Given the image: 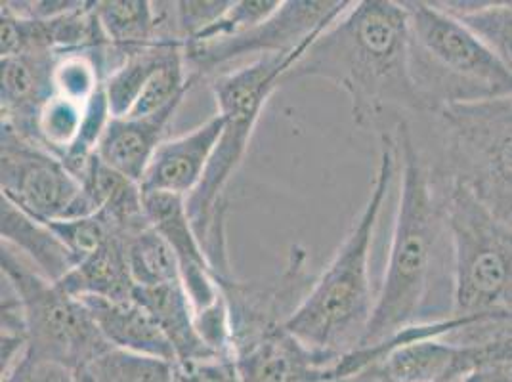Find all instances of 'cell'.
I'll use <instances>...</instances> for the list:
<instances>
[{
    "instance_id": "6da1fadb",
    "label": "cell",
    "mask_w": 512,
    "mask_h": 382,
    "mask_svg": "<svg viewBox=\"0 0 512 382\" xmlns=\"http://www.w3.org/2000/svg\"><path fill=\"white\" fill-rule=\"evenodd\" d=\"M304 79H325L342 88L352 119L362 128L379 127L388 115L428 109L413 71L404 2H352L283 77V85Z\"/></svg>"
},
{
    "instance_id": "7a4b0ae2",
    "label": "cell",
    "mask_w": 512,
    "mask_h": 382,
    "mask_svg": "<svg viewBox=\"0 0 512 382\" xmlns=\"http://www.w3.org/2000/svg\"><path fill=\"white\" fill-rule=\"evenodd\" d=\"M396 144L402 159V191L394 232L375 310L358 348H369L394 337L406 327L425 323L432 279L449 241L444 195L438 193L406 119L396 125Z\"/></svg>"
},
{
    "instance_id": "3957f363",
    "label": "cell",
    "mask_w": 512,
    "mask_h": 382,
    "mask_svg": "<svg viewBox=\"0 0 512 382\" xmlns=\"http://www.w3.org/2000/svg\"><path fill=\"white\" fill-rule=\"evenodd\" d=\"M398 163V144L392 132L381 134L379 165L360 216L325 268L299 310L287 323V331L306 348L323 358L339 361L362 344L375 310L371 295L369 258L384 199L388 197Z\"/></svg>"
},
{
    "instance_id": "277c9868",
    "label": "cell",
    "mask_w": 512,
    "mask_h": 382,
    "mask_svg": "<svg viewBox=\"0 0 512 382\" xmlns=\"http://www.w3.org/2000/svg\"><path fill=\"white\" fill-rule=\"evenodd\" d=\"M316 39L302 44L295 52L264 56L234 71H222L211 79L209 86L224 125L209 169L197 190L186 197V209L216 276L232 274L224 191L245 159L256 123L270 96L283 85V77L299 64Z\"/></svg>"
},
{
    "instance_id": "5b68a950",
    "label": "cell",
    "mask_w": 512,
    "mask_h": 382,
    "mask_svg": "<svg viewBox=\"0 0 512 382\" xmlns=\"http://www.w3.org/2000/svg\"><path fill=\"white\" fill-rule=\"evenodd\" d=\"M413 71L428 109L512 96V75L467 25L436 2H404Z\"/></svg>"
},
{
    "instance_id": "8992f818",
    "label": "cell",
    "mask_w": 512,
    "mask_h": 382,
    "mask_svg": "<svg viewBox=\"0 0 512 382\" xmlns=\"http://www.w3.org/2000/svg\"><path fill=\"white\" fill-rule=\"evenodd\" d=\"M442 195L453 262L451 316L482 325L512 321V228L453 180Z\"/></svg>"
},
{
    "instance_id": "52a82bcc",
    "label": "cell",
    "mask_w": 512,
    "mask_h": 382,
    "mask_svg": "<svg viewBox=\"0 0 512 382\" xmlns=\"http://www.w3.org/2000/svg\"><path fill=\"white\" fill-rule=\"evenodd\" d=\"M449 180L461 184L512 228V96L438 109Z\"/></svg>"
},
{
    "instance_id": "ba28073f",
    "label": "cell",
    "mask_w": 512,
    "mask_h": 382,
    "mask_svg": "<svg viewBox=\"0 0 512 382\" xmlns=\"http://www.w3.org/2000/svg\"><path fill=\"white\" fill-rule=\"evenodd\" d=\"M2 281L22 306L27 352L83 371L111 346L81 298L33 270L22 256L2 243Z\"/></svg>"
},
{
    "instance_id": "9c48e42d",
    "label": "cell",
    "mask_w": 512,
    "mask_h": 382,
    "mask_svg": "<svg viewBox=\"0 0 512 382\" xmlns=\"http://www.w3.org/2000/svg\"><path fill=\"white\" fill-rule=\"evenodd\" d=\"M0 190L2 199L44 224L92 216L64 161L8 127L0 134Z\"/></svg>"
},
{
    "instance_id": "30bf717a",
    "label": "cell",
    "mask_w": 512,
    "mask_h": 382,
    "mask_svg": "<svg viewBox=\"0 0 512 382\" xmlns=\"http://www.w3.org/2000/svg\"><path fill=\"white\" fill-rule=\"evenodd\" d=\"M352 2L329 0H287L278 12L253 29L222 41L188 44L186 64L197 81L213 79L226 65L247 56H274L295 52L302 44L316 39L329 25L337 22Z\"/></svg>"
},
{
    "instance_id": "8fae6325",
    "label": "cell",
    "mask_w": 512,
    "mask_h": 382,
    "mask_svg": "<svg viewBox=\"0 0 512 382\" xmlns=\"http://www.w3.org/2000/svg\"><path fill=\"white\" fill-rule=\"evenodd\" d=\"M232 321V344H243L264 333L287 327L302 300L316 283L310 272L308 251L293 245L283 272L270 279L239 281L234 276L216 277Z\"/></svg>"
},
{
    "instance_id": "7c38bea8",
    "label": "cell",
    "mask_w": 512,
    "mask_h": 382,
    "mask_svg": "<svg viewBox=\"0 0 512 382\" xmlns=\"http://www.w3.org/2000/svg\"><path fill=\"white\" fill-rule=\"evenodd\" d=\"M144 205L151 226L165 237L176 256L180 279L190 297L193 312L199 314L214 306L222 295L213 266L203 251V245L193 230L186 197L169 193H144Z\"/></svg>"
},
{
    "instance_id": "4fadbf2b",
    "label": "cell",
    "mask_w": 512,
    "mask_h": 382,
    "mask_svg": "<svg viewBox=\"0 0 512 382\" xmlns=\"http://www.w3.org/2000/svg\"><path fill=\"white\" fill-rule=\"evenodd\" d=\"M107 39L94 12V2L50 20H29L0 10V56L29 52H77L106 46Z\"/></svg>"
},
{
    "instance_id": "5bb4252c",
    "label": "cell",
    "mask_w": 512,
    "mask_h": 382,
    "mask_svg": "<svg viewBox=\"0 0 512 382\" xmlns=\"http://www.w3.org/2000/svg\"><path fill=\"white\" fill-rule=\"evenodd\" d=\"M234 363L241 382H331L337 361L312 352L281 327L237 344Z\"/></svg>"
},
{
    "instance_id": "9a60e30c",
    "label": "cell",
    "mask_w": 512,
    "mask_h": 382,
    "mask_svg": "<svg viewBox=\"0 0 512 382\" xmlns=\"http://www.w3.org/2000/svg\"><path fill=\"white\" fill-rule=\"evenodd\" d=\"M62 52H29L2 58L0 115L2 127L12 128L37 144V121L54 92V69Z\"/></svg>"
},
{
    "instance_id": "2e32d148",
    "label": "cell",
    "mask_w": 512,
    "mask_h": 382,
    "mask_svg": "<svg viewBox=\"0 0 512 382\" xmlns=\"http://www.w3.org/2000/svg\"><path fill=\"white\" fill-rule=\"evenodd\" d=\"M222 117L214 115L192 132L165 140L140 182L142 193H169L190 197L209 169L214 148L222 134Z\"/></svg>"
},
{
    "instance_id": "e0dca14e",
    "label": "cell",
    "mask_w": 512,
    "mask_h": 382,
    "mask_svg": "<svg viewBox=\"0 0 512 382\" xmlns=\"http://www.w3.org/2000/svg\"><path fill=\"white\" fill-rule=\"evenodd\" d=\"M180 104L182 102L172 104L171 107L148 117H113L96 151L98 157L109 169L123 174L125 178L140 186L151 157L165 142L163 136Z\"/></svg>"
},
{
    "instance_id": "ac0fdd59",
    "label": "cell",
    "mask_w": 512,
    "mask_h": 382,
    "mask_svg": "<svg viewBox=\"0 0 512 382\" xmlns=\"http://www.w3.org/2000/svg\"><path fill=\"white\" fill-rule=\"evenodd\" d=\"M88 312L111 348L176 361L174 350L150 312L132 300L83 297Z\"/></svg>"
},
{
    "instance_id": "d6986e66",
    "label": "cell",
    "mask_w": 512,
    "mask_h": 382,
    "mask_svg": "<svg viewBox=\"0 0 512 382\" xmlns=\"http://www.w3.org/2000/svg\"><path fill=\"white\" fill-rule=\"evenodd\" d=\"M134 300L142 304L150 312L151 318L155 319L169 340L180 365H193L218 358L197 333L195 312L190 297L182 287V281L157 287H136Z\"/></svg>"
},
{
    "instance_id": "ffe728a7",
    "label": "cell",
    "mask_w": 512,
    "mask_h": 382,
    "mask_svg": "<svg viewBox=\"0 0 512 382\" xmlns=\"http://www.w3.org/2000/svg\"><path fill=\"white\" fill-rule=\"evenodd\" d=\"M0 205L2 243L27 256L31 264L37 266L35 270L50 281H62L75 268V260L60 237L50 230L48 224L31 218L10 201L2 199Z\"/></svg>"
},
{
    "instance_id": "44dd1931",
    "label": "cell",
    "mask_w": 512,
    "mask_h": 382,
    "mask_svg": "<svg viewBox=\"0 0 512 382\" xmlns=\"http://www.w3.org/2000/svg\"><path fill=\"white\" fill-rule=\"evenodd\" d=\"M58 285L77 298L132 300L136 285L128 268L127 241L111 239L96 255L77 264Z\"/></svg>"
},
{
    "instance_id": "7402d4cb",
    "label": "cell",
    "mask_w": 512,
    "mask_h": 382,
    "mask_svg": "<svg viewBox=\"0 0 512 382\" xmlns=\"http://www.w3.org/2000/svg\"><path fill=\"white\" fill-rule=\"evenodd\" d=\"M94 12L107 43L125 56L151 44L163 43L157 2L104 0L94 2Z\"/></svg>"
},
{
    "instance_id": "603a6c76",
    "label": "cell",
    "mask_w": 512,
    "mask_h": 382,
    "mask_svg": "<svg viewBox=\"0 0 512 382\" xmlns=\"http://www.w3.org/2000/svg\"><path fill=\"white\" fill-rule=\"evenodd\" d=\"M180 52H184V44L163 41L128 54L127 60L107 77L104 85L111 117H127L151 77Z\"/></svg>"
},
{
    "instance_id": "cb8c5ba5",
    "label": "cell",
    "mask_w": 512,
    "mask_h": 382,
    "mask_svg": "<svg viewBox=\"0 0 512 382\" xmlns=\"http://www.w3.org/2000/svg\"><path fill=\"white\" fill-rule=\"evenodd\" d=\"M488 46L512 75V0L509 2H436Z\"/></svg>"
},
{
    "instance_id": "d4e9b609",
    "label": "cell",
    "mask_w": 512,
    "mask_h": 382,
    "mask_svg": "<svg viewBox=\"0 0 512 382\" xmlns=\"http://www.w3.org/2000/svg\"><path fill=\"white\" fill-rule=\"evenodd\" d=\"M86 371L94 382H180L178 361L109 348Z\"/></svg>"
},
{
    "instance_id": "484cf974",
    "label": "cell",
    "mask_w": 512,
    "mask_h": 382,
    "mask_svg": "<svg viewBox=\"0 0 512 382\" xmlns=\"http://www.w3.org/2000/svg\"><path fill=\"white\" fill-rule=\"evenodd\" d=\"M127 258L136 287H157L182 281L171 245L153 226L128 239Z\"/></svg>"
},
{
    "instance_id": "4316f807",
    "label": "cell",
    "mask_w": 512,
    "mask_h": 382,
    "mask_svg": "<svg viewBox=\"0 0 512 382\" xmlns=\"http://www.w3.org/2000/svg\"><path fill=\"white\" fill-rule=\"evenodd\" d=\"M46 224L67 247V251L75 260V266L81 264L88 256L96 255L111 239L121 237L115 234V230L100 213L85 216V218L46 222Z\"/></svg>"
},
{
    "instance_id": "83f0119b",
    "label": "cell",
    "mask_w": 512,
    "mask_h": 382,
    "mask_svg": "<svg viewBox=\"0 0 512 382\" xmlns=\"http://www.w3.org/2000/svg\"><path fill=\"white\" fill-rule=\"evenodd\" d=\"M279 6H281V2L278 0L232 2V6L222 14V18L218 22H214L207 31H203L197 39H193L192 43L188 44L211 43V41L237 37V35L253 29L258 23L272 18L278 12Z\"/></svg>"
},
{
    "instance_id": "f1b7e54d",
    "label": "cell",
    "mask_w": 512,
    "mask_h": 382,
    "mask_svg": "<svg viewBox=\"0 0 512 382\" xmlns=\"http://www.w3.org/2000/svg\"><path fill=\"white\" fill-rule=\"evenodd\" d=\"M232 6V2H192V0H184V2H172V25H174V33L176 39L180 43H192L193 39H197L203 31H207L214 22H218L222 18V14Z\"/></svg>"
},
{
    "instance_id": "f546056e",
    "label": "cell",
    "mask_w": 512,
    "mask_h": 382,
    "mask_svg": "<svg viewBox=\"0 0 512 382\" xmlns=\"http://www.w3.org/2000/svg\"><path fill=\"white\" fill-rule=\"evenodd\" d=\"M2 382H77V371L58 361L31 356L27 350L2 369Z\"/></svg>"
},
{
    "instance_id": "4dcf8cb0",
    "label": "cell",
    "mask_w": 512,
    "mask_h": 382,
    "mask_svg": "<svg viewBox=\"0 0 512 382\" xmlns=\"http://www.w3.org/2000/svg\"><path fill=\"white\" fill-rule=\"evenodd\" d=\"M180 382H241L234 360L203 361L180 365Z\"/></svg>"
},
{
    "instance_id": "1f68e13d",
    "label": "cell",
    "mask_w": 512,
    "mask_h": 382,
    "mask_svg": "<svg viewBox=\"0 0 512 382\" xmlns=\"http://www.w3.org/2000/svg\"><path fill=\"white\" fill-rule=\"evenodd\" d=\"M459 382H512V358L486 361L474 367Z\"/></svg>"
},
{
    "instance_id": "d6a6232c",
    "label": "cell",
    "mask_w": 512,
    "mask_h": 382,
    "mask_svg": "<svg viewBox=\"0 0 512 382\" xmlns=\"http://www.w3.org/2000/svg\"><path fill=\"white\" fill-rule=\"evenodd\" d=\"M77 382H94L92 381V377H90V373L83 369V371H77Z\"/></svg>"
},
{
    "instance_id": "836d02e7",
    "label": "cell",
    "mask_w": 512,
    "mask_h": 382,
    "mask_svg": "<svg viewBox=\"0 0 512 382\" xmlns=\"http://www.w3.org/2000/svg\"><path fill=\"white\" fill-rule=\"evenodd\" d=\"M354 379V382H365L363 381L362 377H352ZM461 379H457V381H448V382H459Z\"/></svg>"
},
{
    "instance_id": "e575fe53",
    "label": "cell",
    "mask_w": 512,
    "mask_h": 382,
    "mask_svg": "<svg viewBox=\"0 0 512 382\" xmlns=\"http://www.w3.org/2000/svg\"><path fill=\"white\" fill-rule=\"evenodd\" d=\"M331 382H354V379H335V381Z\"/></svg>"
}]
</instances>
